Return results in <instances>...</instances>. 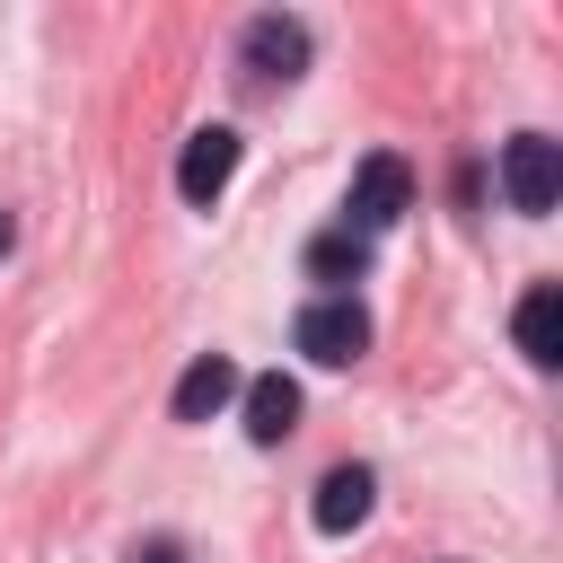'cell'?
<instances>
[{"label":"cell","instance_id":"1","mask_svg":"<svg viewBox=\"0 0 563 563\" xmlns=\"http://www.w3.org/2000/svg\"><path fill=\"white\" fill-rule=\"evenodd\" d=\"M290 343L317 361V369H352L361 352H369V308L343 290V299H308L299 308V325H290Z\"/></svg>","mask_w":563,"mask_h":563},{"label":"cell","instance_id":"2","mask_svg":"<svg viewBox=\"0 0 563 563\" xmlns=\"http://www.w3.org/2000/svg\"><path fill=\"white\" fill-rule=\"evenodd\" d=\"M405 202H413V167H405L396 150H369L361 176H352V194H343V229H352V238H378Z\"/></svg>","mask_w":563,"mask_h":563},{"label":"cell","instance_id":"3","mask_svg":"<svg viewBox=\"0 0 563 563\" xmlns=\"http://www.w3.org/2000/svg\"><path fill=\"white\" fill-rule=\"evenodd\" d=\"M501 194H510V211H554V194H563V150L545 141V132H519L510 150H501Z\"/></svg>","mask_w":563,"mask_h":563},{"label":"cell","instance_id":"4","mask_svg":"<svg viewBox=\"0 0 563 563\" xmlns=\"http://www.w3.org/2000/svg\"><path fill=\"white\" fill-rule=\"evenodd\" d=\"M246 79L255 88H273V79H299L308 70V26L299 18H282V9H264V18H246Z\"/></svg>","mask_w":563,"mask_h":563},{"label":"cell","instance_id":"5","mask_svg":"<svg viewBox=\"0 0 563 563\" xmlns=\"http://www.w3.org/2000/svg\"><path fill=\"white\" fill-rule=\"evenodd\" d=\"M229 176H238V132H229V123H202V132L185 141V158H176V194H185L194 211H211V202L229 194Z\"/></svg>","mask_w":563,"mask_h":563},{"label":"cell","instance_id":"6","mask_svg":"<svg viewBox=\"0 0 563 563\" xmlns=\"http://www.w3.org/2000/svg\"><path fill=\"white\" fill-rule=\"evenodd\" d=\"M238 387H246V378H238V361H229V352H194V361H185V378H176V396H167V413H176V422H211Z\"/></svg>","mask_w":563,"mask_h":563},{"label":"cell","instance_id":"7","mask_svg":"<svg viewBox=\"0 0 563 563\" xmlns=\"http://www.w3.org/2000/svg\"><path fill=\"white\" fill-rule=\"evenodd\" d=\"M238 396H246V440H264V449H273V440H290V431H299V387H290L282 369L246 378Z\"/></svg>","mask_w":563,"mask_h":563},{"label":"cell","instance_id":"8","mask_svg":"<svg viewBox=\"0 0 563 563\" xmlns=\"http://www.w3.org/2000/svg\"><path fill=\"white\" fill-rule=\"evenodd\" d=\"M369 501H378V475H369V466H334V475L317 484V528H325V537H352V528L369 519Z\"/></svg>","mask_w":563,"mask_h":563},{"label":"cell","instance_id":"9","mask_svg":"<svg viewBox=\"0 0 563 563\" xmlns=\"http://www.w3.org/2000/svg\"><path fill=\"white\" fill-rule=\"evenodd\" d=\"M519 352H528L537 369L563 361V290H554V282H537V290L519 299Z\"/></svg>","mask_w":563,"mask_h":563},{"label":"cell","instance_id":"10","mask_svg":"<svg viewBox=\"0 0 563 563\" xmlns=\"http://www.w3.org/2000/svg\"><path fill=\"white\" fill-rule=\"evenodd\" d=\"M361 264H369V238H352V229H325L308 246V282H325V299H343V282H361Z\"/></svg>","mask_w":563,"mask_h":563},{"label":"cell","instance_id":"11","mask_svg":"<svg viewBox=\"0 0 563 563\" xmlns=\"http://www.w3.org/2000/svg\"><path fill=\"white\" fill-rule=\"evenodd\" d=\"M9 238H18V220H9V211H0V255H9Z\"/></svg>","mask_w":563,"mask_h":563}]
</instances>
